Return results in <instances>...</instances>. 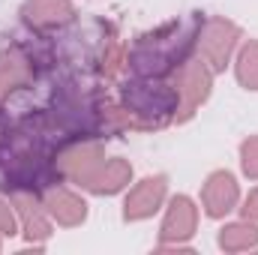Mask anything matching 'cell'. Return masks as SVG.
Listing matches in <instances>:
<instances>
[{
	"instance_id": "1",
	"label": "cell",
	"mask_w": 258,
	"mask_h": 255,
	"mask_svg": "<svg viewBox=\"0 0 258 255\" xmlns=\"http://www.w3.org/2000/svg\"><path fill=\"white\" fill-rule=\"evenodd\" d=\"M204 18H186V21H171L147 36H141L129 54V63L138 75L144 78H162L171 75L183 60H189V48L198 42V30H201Z\"/></svg>"
},
{
	"instance_id": "2",
	"label": "cell",
	"mask_w": 258,
	"mask_h": 255,
	"mask_svg": "<svg viewBox=\"0 0 258 255\" xmlns=\"http://www.w3.org/2000/svg\"><path fill=\"white\" fill-rule=\"evenodd\" d=\"M123 120L132 129H162L177 117V90L159 78L132 81L123 87Z\"/></svg>"
},
{
	"instance_id": "3",
	"label": "cell",
	"mask_w": 258,
	"mask_h": 255,
	"mask_svg": "<svg viewBox=\"0 0 258 255\" xmlns=\"http://www.w3.org/2000/svg\"><path fill=\"white\" fill-rule=\"evenodd\" d=\"M105 162H108V156H105V150L96 141H75V144H69L66 150L57 153L54 171L60 177H66V180L78 183L81 189H90L96 183V177H99Z\"/></svg>"
},
{
	"instance_id": "4",
	"label": "cell",
	"mask_w": 258,
	"mask_h": 255,
	"mask_svg": "<svg viewBox=\"0 0 258 255\" xmlns=\"http://www.w3.org/2000/svg\"><path fill=\"white\" fill-rule=\"evenodd\" d=\"M210 66L201 57H189L174 69V90H177V120H189L198 105L210 96Z\"/></svg>"
},
{
	"instance_id": "5",
	"label": "cell",
	"mask_w": 258,
	"mask_h": 255,
	"mask_svg": "<svg viewBox=\"0 0 258 255\" xmlns=\"http://www.w3.org/2000/svg\"><path fill=\"white\" fill-rule=\"evenodd\" d=\"M240 42V27L228 18H207L198 30V54L210 72H222L231 51Z\"/></svg>"
},
{
	"instance_id": "6",
	"label": "cell",
	"mask_w": 258,
	"mask_h": 255,
	"mask_svg": "<svg viewBox=\"0 0 258 255\" xmlns=\"http://www.w3.org/2000/svg\"><path fill=\"white\" fill-rule=\"evenodd\" d=\"M195 225H198V207L192 204V198L177 195L168 204V213H165V222H162V231H159L162 234V249L165 246L180 249L195 234Z\"/></svg>"
},
{
	"instance_id": "7",
	"label": "cell",
	"mask_w": 258,
	"mask_h": 255,
	"mask_svg": "<svg viewBox=\"0 0 258 255\" xmlns=\"http://www.w3.org/2000/svg\"><path fill=\"white\" fill-rule=\"evenodd\" d=\"M165 189H168V180H165L162 174H156V177H144V180L126 195L123 216H126L129 222H138V219L153 216V213L162 207V201H165Z\"/></svg>"
},
{
	"instance_id": "8",
	"label": "cell",
	"mask_w": 258,
	"mask_h": 255,
	"mask_svg": "<svg viewBox=\"0 0 258 255\" xmlns=\"http://www.w3.org/2000/svg\"><path fill=\"white\" fill-rule=\"evenodd\" d=\"M42 207L48 210L51 219H57L60 225H81L87 219V204L81 195H75L66 186H45L42 189Z\"/></svg>"
},
{
	"instance_id": "9",
	"label": "cell",
	"mask_w": 258,
	"mask_h": 255,
	"mask_svg": "<svg viewBox=\"0 0 258 255\" xmlns=\"http://www.w3.org/2000/svg\"><path fill=\"white\" fill-rule=\"evenodd\" d=\"M237 198H240L237 180H234L228 171H213V174L207 177L204 189H201L204 213H207V216H213V219H219V216H225L228 210H234Z\"/></svg>"
},
{
	"instance_id": "10",
	"label": "cell",
	"mask_w": 258,
	"mask_h": 255,
	"mask_svg": "<svg viewBox=\"0 0 258 255\" xmlns=\"http://www.w3.org/2000/svg\"><path fill=\"white\" fill-rule=\"evenodd\" d=\"M12 204L21 216V228L27 234L30 243H42L51 237V222H48V210L42 207V201H36L33 192H12Z\"/></svg>"
},
{
	"instance_id": "11",
	"label": "cell",
	"mask_w": 258,
	"mask_h": 255,
	"mask_svg": "<svg viewBox=\"0 0 258 255\" xmlns=\"http://www.w3.org/2000/svg\"><path fill=\"white\" fill-rule=\"evenodd\" d=\"M72 15H75L72 0H27L24 3V21L36 30L60 27L66 21H72Z\"/></svg>"
},
{
	"instance_id": "12",
	"label": "cell",
	"mask_w": 258,
	"mask_h": 255,
	"mask_svg": "<svg viewBox=\"0 0 258 255\" xmlns=\"http://www.w3.org/2000/svg\"><path fill=\"white\" fill-rule=\"evenodd\" d=\"M30 78H33V66H30V60L24 54H18V51L3 54L0 57V102L6 96H12L15 90L27 87Z\"/></svg>"
},
{
	"instance_id": "13",
	"label": "cell",
	"mask_w": 258,
	"mask_h": 255,
	"mask_svg": "<svg viewBox=\"0 0 258 255\" xmlns=\"http://www.w3.org/2000/svg\"><path fill=\"white\" fill-rule=\"evenodd\" d=\"M219 246L225 252H246V249H255L258 246V225L252 219H243V222H231L219 231Z\"/></svg>"
},
{
	"instance_id": "14",
	"label": "cell",
	"mask_w": 258,
	"mask_h": 255,
	"mask_svg": "<svg viewBox=\"0 0 258 255\" xmlns=\"http://www.w3.org/2000/svg\"><path fill=\"white\" fill-rule=\"evenodd\" d=\"M129 177H132V165H129L126 159L114 156V159H108L102 165V171H99L96 183L90 186V192H96V195H114V192H120L129 183Z\"/></svg>"
},
{
	"instance_id": "15",
	"label": "cell",
	"mask_w": 258,
	"mask_h": 255,
	"mask_svg": "<svg viewBox=\"0 0 258 255\" xmlns=\"http://www.w3.org/2000/svg\"><path fill=\"white\" fill-rule=\"evenodd\" d=\"M237 81L246 90H258V42H246L237 54Z\"/></svg>"
},
{
	"instance_id": "16",
	"label": "cell",
	"mask_w": 258,
	"mask_h": 255,
	"mask_svg": "<svg viewBox=\"0 0 258 255\" xmlns=\"http://www.w3.org/2000/svg\"><path fill=\"white\" fill-rule=\"evenodd\" d=\"M240 165H243L246 177L258 180V135L246 138V141L240 144Z\"/></svg>"
},
{
	"instance_id": "17",
	"label": "cell",
	"mask_w": 258,
	"mask_h": 255,
	"mask_svg": "<svg viewBox=\"0 0 258 255\" xmlns=\"http://www.w3.org/2000/svg\"><path fill=\"white\" fill-rule=\"evenodd\" d=\"M0 231L3 234H15V213L9 207V201L0 198Z\"/></svg>"
},
{
	"instance_id": "18",
	"label": "cell",
	"mask_w": 258,
	"mask_h": 255,
	"mask_svg": "<svg viewBox=\"0 0 258 255\" xmlns=\"http://www.w3.org/2000/svg\"><path fill=\"white\" fill-rule=\"evenodd\" d=\"M243 216L252 219V222H258V189L249 192V198H246V204H243Z\"/></svg>"
},
{
	"instance_id": "19",
	"label": "cell",
	"mask_w": 258,
	"mask_h": 255,
	"mask_svg": "<svg viewBox=\"0 0 258 255\" xmlns=\"http://www.w3.org/2000/svg\"><path fill=\"white\" fill-rule=\"evenodd\" d=\"M0 234H3V231H0Z\"/></svg>"
}]
</instances>
